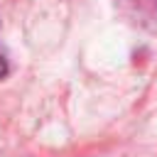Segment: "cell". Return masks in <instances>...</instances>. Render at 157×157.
<instances>
[{"label":"cell","instance_id":"6da1fadb","mask_svg":"<svg viewBox=\"0 0 157 157\" xmlns=\"http://www.w3.org/2000/svg\"><path fill=\"white\" fill-rule=\"evenodd\" d=\"M7 71H10V69H7V61H5V56H2V52H0V78H5Z\"/></svg>","mask_w":157,"mask_h":157}]
</instances>
